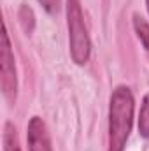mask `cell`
Returning <instances> with one entry per match:
<instances>
[{
  "mask_svg": "<svg viewBox=\"0 0 149 151\" xmlns=\"http://www.w3.org/2000/svg\"><path fill=\"white\" fill-rule=\"evenodd\" d=\"M133 95L128 86H117L109 104V148L107 151H125L133 125Z\"/></svg>",
  "mask_w": 149,
  "mask_h": 151,
  "instance_id": "6da1fadb",
  "label": "cell"
},
{
  "mask_svg": "<svg viewBox=\"0 0 149 151\" xmlns=\"http://www.w3.org/2000/svg\"><path fill=\"white\" fill-rule=\"evenodd\" d=\"M67 5V25H69V44L70 56L77 65H84L90 60L91 42L88 28L84 25V14L79 0H65Z\"/></svg>",
  "mask_w": 149,
  "mask_h": 151,
  "instance_id": "7a4b0ae2",
  "label": "cell"
},
{
  "mask_svg": "<svg viewBox=\"0 0 149 151\" xmlns=\"http://www.w3.org/2000/svg\"><path fill=\"white\" fill-rule=\"evenodd\" d=\"M0 83H2V93L9 104L16 102L18 95V76H16V63H14V53L11 47V40L7 34V27L4 23L2 32V49H0Z\"/></svg>",
  "mask_w": 149,
  "mask_h": 151,
  "instance_id": "3957f363",
  "label": "cell"
},
{
  "mask_svg": "<svg viewBox=\"0 0 149 151\" xmlns=\"http://www.w3.org/2000/svg\"><path fill=\"white\" fill-rule=\"evenodd\" d=\"M27 141H28V151H53L46 123L39 116H34L28 121Z\"/></svg>",
  "mask_w": 149,
  "mask_h": 151,
  "instance_id": "277c9868",
  "label": "cell"
},
{
  "mask_svg": "<svg viewBox=\"0 0 149 151\" xmlns=\"http://www.w3.org/2000/svg\"><path fill=\"white\" fill-rule=\"evenodd\" d=\"M2 141H4V151H21L16 127L11 121H7L5 127H4V137H2Z\"/></svg>",
  "mask_w": 149,
  "mask_h": 151,
  "instance_id": "5b68a950",
  "label": "cell"
},
{
  "mask_svg": "<svg viewBox=\"0 0 149 151\" xmlns=\"http://www.w3.org/2000/svg\"><path fill=\"white\" fill-rule=\"evenodd\" d=\"M139 134L144 139H149V93H146L142 99V106L139 113Z\"/></svg>",
  "mask_w": 149,
  "mask_h": 151,
  "instance_id": "8992f818",
  "label": "cell"
},
{
  "mask_svg": "<svg viewBox=\"0 0 149 151\" xmlns=\"http://www.w3.org/2000/svg\"><path fill=\"white\" fill-rule=\"evenodd\" d=\"M133 28H135L137 37L140 39V42L144 44V47L149 53V23L140 14H133Z\"/></svg>",
  "mask_w": 149,
  "mask_h": 151,
  "instance_id": "52a82bcc",
  "label": "cell"
},
{
  "mask_svg": "<svg viewBox=\"0 0 149 151\" xmlns=\"http://www.w3.org/2000/svg\"><path fill=\"white\" fill-rule=\"evenodd\" d=\"M19 18H21V25H23V28H25V32H27V28H28V25L27 23H30V27L34 28V12H32V9L30 7H27V5H23L21 7V11H19Z\"/></svg>",
  "mask_w": 149,
  "mask_h": 151,
  "instance_id": "ba28073f",
  "label": "cell"
},
{
  "mask_svg": "<svg viewBox=\"0 0 149 151\" xmlns=\"http://www.w3.org/2000/svg\"><path fill=\"white\" fill-rule=\"evenodd\" d=\"M39 4L44 7V11H46L47 14L54 16V14H58V11H60L62 0H39Z\"/></svg>",
  "mask_w": 149,
  "mask_h": 151,
  "instance_id": "9c48e42d",
  "label": "cell"
},
{
  "mask_svg": "<svg viewBox=\"0 0 149 151\" xmlns=\"http://www.w3.org/2000/svg\"><path fill=\"white\" fill-rule=\"evenodd\" d=\"M146 7H148V12H149V0H146Z\"/></svg>",
  "mask_w": 149,
  "mask_h": 151,
  "instance_id": "30bf717a",
  "label": "cell"
}]
</instances>
